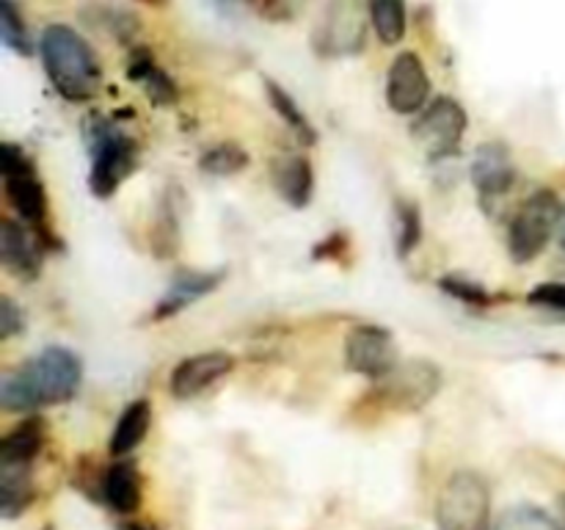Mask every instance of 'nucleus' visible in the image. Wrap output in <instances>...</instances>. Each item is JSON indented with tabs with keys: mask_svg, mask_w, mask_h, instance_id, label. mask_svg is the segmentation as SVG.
Returning <instances> with one entry per match:
<instances>
[{
	"mask_svg": "<svg viewBox=\"0 0 565 530\" xmlns=\"http://www.w3.org/2000/svg\"><path fill=\"white\" fill-rule=\"evenodd\" d=\"M81 359L66 348H44L36 359L0 381V403L6 412H25L70 401L81 386Z\"/></svg>",
	"mask_w": 565,
	"mask_h": 530,
	"instance_id": "f257e3e1",
	"label": "nucleus"
},
{
	"mask_svg": "<svg viewBox=\"0 0 565 530\" xmlns=\"http://www.w3.org/2000/svg\"><path fill=\"white\" fill-rule=\"evenodd\" d=\"M42 61L64 97L86 99L99 88V64L92 47L66 25H50L42 36Z\"/></svg>",
	"mask_w": 565,
	"mask_h": 530,
	"instance_id": "f03ea898",
	"label": "nucleus"
},
{
	"mask_svg": "<svg viewBox=\"0 0 565 530\" xmlns=\"http://www.w3.org/2000/svg\"><path fill=\"white\" fill-rule=\"evenodd\" d=\"M489 484L472 469H461L441 489L436 524L439 530H489Z\"/></svg>",
	"mask_w": 565,
	"mask_h": 530,
	"instance_id": "7ed1b4c3",
	"label": "nucleus"
},
{
	"mask_svg": "<svg viewBox=\"0 0 565 530\" xmlns=\"http://www.w3.org/2000/svg\"><path fill=\"white\" fill-rule=\"evenodd\" d=\"M561 215L563 204L555 191H535L511 221V235H508L511 257L516 263H530L539 257L561 226Z\"/></svg>",
	"mask_w": 565,
	"mask_h": 530,
	"instance_id": "20e7f679",
	"label": "nucleus"
},
{
	"mask_svg": "<svg viewBox=\"0 0 565 530\" xmlns=\"http://www.w3.org/2000/svg\"><path fill=\"white\" fill-rule=\"evenodd\" d=\"M412 130L419 149L430 160H441L456 152L458 144H461L463 130H467V110L456 99L441 97L423 110Z\"/></svg>",
	"mask_w": 565,
	"mask_h": 530,
	"instance_id": "39448f33",
	"label": "nucleus"
},
{
	"mask_svg": "<svg viewBox=\"0 0 565 530\" xmlns=\"http://www.w3.org/2000/svg\"><path fill=\"white\" fill-rule=\"evenodd\" d=\"M92 191L97 197H110L136 166V147L110 125L92 127Z\"/></svg>",
	"mask_w": 565,
	"mask_h": 530,
	"instance_id": "423d86ee",
	"label": "nucleus"
},
{
	"mask_svg": "<svg viewBox=\"0 0 565 530\" xmlns=\"http://www.w3.org/2000/svg\"><path fill=\"white\" fill-rule=\"evenodd\" d=\"M0 163H3V186L11 208L28 224L39 226L44 221V204L47 202H44V191L36 180V171L28 163L25 152L17 149L14 144H6L3 155H0Z\"/></svg>",
	"mask_w": 565,
	"mask_h": 530,
	"instance_id": "0eeeda50",
	"label": "nucleus"
},
{
	"mask_svg": "<svg viewBox=\"0 0 565 530\" xmlns=\"http://www.w3.org/2000/svg\"><path fill=\"white\" fill-rule=\"evenodd\" d=\"M345 364L353 373L384 379L397 364L392 335L381 326H356L345 340Z\"/></svg>",
	"mask_w": 565,
	"mask_h": 530,
	"instance_id": "6e6552de",
	"label": "nucleus"
},
{
	"mask_svg": "<svg viewBox=\"0 0 565 530\" xmlns=\"http://www.w3.org/2000/svg\"><path fill=\"white\" fill-rule=\"evenodd\" d=\"M430 94L428 72L423 61L414 53H401L392 61L390 77H386V103L397 114H417L425 108Z\"/></svg>",
	"mask_w": 565,
	"mask_h": 530,
	"instance_id": "1a4fd4ad",
	"label": "nucleus"
},
{
	"mask_svg": "<svg viewBox=\"0 0 565 530\" xmlns=\"http://www.w3.org/2000/svg\"><path fill=\"white\" fill-rule=\"evenodd\" d=\"M384 395L401 409H417L428 403L439 390V370L428 362H408L384 375Z\"/></svg>",
	"mask_w": 565,
	"mask_h": 530,
	"instance_id": "9d476101",
	"label": "nucleus"
},
{
	"mask_svg": "<svg viewBox=\"0 0 565 530\" xmlns=\"http://www.w3.org/2000/svg\"><path fill=\"white\" fill-rule=\"evenodd\" d=\"M232 370V357L224 351H207L196 353V357H188L185 362H180L171 373L169 390L171 395L188 401V398H196L199 392L207 390L210 384L226 375Z\"/></svg>",
	"mask_w": 565,
	"mask_h": 530,
	"instance_id": "9b49d317",
	"label": "nucleus"
},
{
	"mask_svg": "<svg viewBox=\"0 0 565 530\" xmlns=\"http://www.w3.org/2000/svg\"><path fill=\"white\" fill-rule=\"evenodd\" d=\"M513 180H516V169H513L511 149L500 141L483 144L472 160V182L480 197H502L513 186Z\"/></svg>",
	"mask_w": 565,
	"mask_h": 530,
	"instance_id": "f8f14e48",
	"label": "nucleus"
},
{
	"mask_svg": "<svg viewBox=\"0 0 565 530\" xmlns=\"http://www.w3.org/2000/svg\"><path fill=\"white\" fill-rule=\"evenodd\" d=\"M270 174H274V186L279 191V197L285 199L292 208H307L309 199H312V166L307 163L298 155H279L270 166Z\"/></svg>",
	"mask_w": 565,
	"mask_h": 530,
	"instance_id": "ddd939ff",
	"label": "nucleus"
},
{
	"mask_svg": "<svg viewBox=\"0 0 565 530\" xmlns=\"http://www.w3.org/2000/svg\"><path fill=\"white\" fill-rule=\"evenodd\" d=\"M0 257L3 265L17 276H33L39 271V252L28 230L17 221L0 224Z\"/></svg>",
	"mask_w": 565,
	"mask_h": 530,
	"instance_id": "4468645a",
	"label": "nucleus"
},
{
	"mask_svg": "<svg viewBox=\"0 0 565 530\" xmlns=\"http://www.w3.org/2000/svg\"><path fill=\"white\" fill-rule=\"evenodd\" d=\"M103 495L110 511L132 513L141 506V475L132 464L119 462L110 464V469L103 478Z\"/></svg>",
	"mask_w": 565,
	"mask_h": 530,
	"instance_id": "2eb2a0df",
	"label": "nucleus"
},
{
	"mask_svg": "<svg viewBox=\"0 0 565 530\" xmlns=\"http://www.w3.org/2000/svg\"><path fill=\"white\" fill-rule=\"evenodd\" d=\"M221 282V274H180L171 282L169 293L163 296V301L154 309V318H169V315L182 312L191 301L207 296L215 285Z\"/></svg>",
	"mask_w": 565,
	"mask_h": 530,
	"instance_id": "dca6fc26",
	"label": "nucleus"
},
{
	"mask_svg": "<svg viewBox=\"0 0 565 530\" xmlns=\"http://www.w3.org/2000/svg\"><path fill=\"white\" fill-rule=\"evenodd\" d=\"M149 420H152V409H149L147 401L130 403V406L121 412L114 436H110V453H114V456H127V453L136 451L143 442V436H147Z\"/></svg>",
	"mask_w": 565,
	"mask_h": 530,
	"instance_id": "f3484780",
	"label": "nucleus"
},
{
	"mask_svg": "<svg viewBox=\"0 0 565 530\" xmlns=\"http://www.w3.org/2000/svg\"><path fill=\"white\" fill-rule=\"evenodd\" d=\"M0 495H3V517H20L33 497L31 464H0Z\"/></svg>",
	"mask_w": 565,
	"mask_h": 530,
	"instance_id": "a211bd4d",
	"label": "nucleus"
},
{
	"mask_svg": "<svg viewBox=\"0 0 565 530\" xmlns=\"http://www.w3.org/2000/svg\"><path fill=\"white\" fill-rule=\"evenodd\" d=\"M39 447H42V428L36 420H28L0 442V464H31Z\"/></svg>",
	"mask_w": 565,
	"mask_h": 530,
	"instance_id": "6ab92c4d",
	"label": "nucleus"
},
{
	"mask_svg": "<svg viewBox=\"0 0 565 530\" xmlns=\"http://www.w3.org/2000/svg\"><path fill=\"white\" fill-rule=\"evenodd\" d=\"M370 20L384 44H397L406 33V3L403 0H370Z\"/></svg>",
	"mask_w": 565,
	"mask_h": 530,
	"instance_id": "aec40b11",
	"label": "nucleus"
},
{
	"mask_svg": "<svg viewBox=\"0 0 565 530\" xmlns=\"http://www.w3.org/2000/svg\"><path fill=\"white\" fill-rule=\"evenodd\" d=\"M497 530H561V524L539 506H516L502 513Z\"/></svg>",
	"mask_w": 565,
	"mask_h": 530,
	"instance_id": "412c9836",
	"label": "nucleus"
},
{
	"mask_svg": "<svg viewBox=\"0 0 565 530\" xmlns=\"http://www.w3.org/2000/svg\"><path fill=\"white\" fill-rule=\"evenodd\" d=\"M268 97H270V103H274V108L279 110L281 119H285L287 125H290L292 130L298 132V138H301V141H307V144H312L315 141V130H312V125L307 121V116L298 110L296 99H292L290 94L285 92V88H279L276 83H270V81H268Z\"/></svg>",
	"mask_w": 565,
	"mask_h": 530,
	"instance_id": "4be33fe9",
	"label": "nucleus"
},
{
	"mask_svg": "<svg viewBox=\"0 0 565 530\" xmlns=\"http://www.w3.org/2000/svg\"><path fill=\"white\" fill-rule=\"evenodd\" d=\"M423 237V224H419V210L414 204H397V254L406 257Z\"/></svg>",
	"mask_w": 565,
	"mask_h": 530,
	"instance_id": "5701e85b",
	"label": "nucleus"
},
{
	"mask_svg": "<svg viewBox=\"0 0 565 530\" xmlns=\"http://www.w3.org/2000/svg\"><path fill=\"white\" fill-rule=\"evenodd\" d=\"M246 163H248V155L243 152V149L232 147V144L210 149V152L202 158V169L210 171V174H221V177L235 174V171H241Z\"/></svg>",
	"mask_w": 565,
	"mask_h": 530,
	"instance_id": "b1692460",
	"label": "nucleus"
},
{
	"mask_svg": "<svg viewBox=\"0 0 565 530\" xmlns=\"http://www.w3.org/2000/svg\"><path fill=\"white\" fill-rule=\"evenodd\" d=\"M0 36H3V42L9 44L11 50H17V53H31L25 28H22V17L17 14L11 0H0Z\"/></svg>",
	"mask_w": 565,
	"mask_h": 530,
	"instance_id": "393cba45",
	"label": "nucleus"
},
{
	"mask_svg": "<svg viewBox=\"0 0 565 530\" xmlns=\"http://www.w3.org/2000/svg\"><path fill=\"white\" fill-rule=\"evenodd\" d=\"M441 287H445L450 296L461 298V301H467V304H489V293H486L483 287L469 285V282L456 279V276H447V279H441Z\"/></svg>",
	"mask_w": 565,
	"mask_h": 530,
	"instance_id": "a878e982",
	"label": "nucleus"
},
{
	"mask_svg": "<svg viewBox=\"0 0 565 530\" xmlns=\"http://www.w3.org/2000/svg\"><path fill=\"white\" fill-rule=\"evenodd\" d=\"M530 304H539V307L561 309L565 312V285H557V282H550V285H539L527 296Z\"/></svg>",
	"mask_w": 565,
	"mask_h": 530,
	"instance_id": "bb28decb",
	"label": "nucleus"
},
{
	"mask_svg": "<svg viewBox=\"0 0 565 530\" xmlns=\"http://www.w3.org/2000/svg\"><path fill=\"white\" fill-rule=\"evenodd\" d=\"M303 6H307V0H265L263 14L276 22L296 20V17L303 11Z\"/></svg>",
	"mask_w": 565,
	"mask_h": 530,
	"instance_id": "cd10ccee",
	"label": "nucleus"
},
{
	"mask_svg": "<svg viewBox=\"0 0 565 530\" xmlns=\"http://www.w3.org/2000/svg\"><path fill=\"white\" fill-rule=\"evenodd\" d=\"M22 320H20V312H17L14 301H11V298H3V301H0V337L17 335Z\"/></svg>",
	"mask_w": 565,
	"mask_h": 530,
	"instance_id": "c85d7f7f",
	"label": "nucleus"
},
{
	"mask_svg": "<svg viewBox=\"0 0 565 530\" xmlns=\"http://www.w3.org/2000/svg\"><path fill=\"white\" fill-rule=\"evenodd\" d=\"M557 237H561V246L565 248V208H563V215H561V226H557Z\"/></svg>",
	"mask_w": 565,
	"mask_h": 530,
	"instance_id": "c756f323",
	"label": "nucleus"
},
{
	"mask_svg": "<svg viewBox=\"0 0 565 530\" xmlns=\"http://www.w3.org/2000/svg\"><path fill=\"white\" fill-rule=\"evenodd\" d=\"M127 530H147V528H143V524H130V528H127Z\"/></svg>",
	"mask_w": 565,
	"mask_h": 530,
	"instance_id": "7c9ffc66",
	"label": "nucleus"
},
{
	"mask_svg": "<svg viewBox=\"0 0 565 530\" xmlns=\"http://www.w3.org/2000/svg\"><path fill=\"white\" fill-rule=\"evenodd\" d=\"M226 3H252V0H226Z\"/></svg>",
	"mask_w": 565,
	"mask_h": 530,
	"instance_id": "2f4dec72",
	"label": "nucleus"
}]
</instances>
